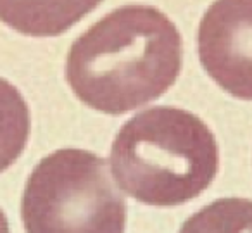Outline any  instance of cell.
Here are the masks:
<instances>
[{
  "instance_id": "cell-2",
  "label": "cell",
  "mask_w": 252,
  "mask_h": 233,
  "mask_svg": "<svg viewBox=\"0 0 252 233\" xmlns=\"http://www.w3.org/2000/svg\"><path fill=\"white\" fill-rule=\"evenodd\" d=\"M220 149L209 126L192 112L156 105L121 126L111 147L119 188L158 207L190 202L211 187Z\"/></svg>"
},
{
  "instance_id": "cell-4",
  "label": "cell",
  "mask_w": 252,
  "mask_h": 233,
  "mask_svg": "<svg viewBox=\"0 0 252 233\" xmlns=\"http://www.w3.org/2000/svg\"><path fill=\"white\" fill-rule=\"evenodd\" d=\"M197 52L216 85L252 100V0L213 2L200 19Z\"/></svg>"
},
{
  "instance_id": "cell-5",
  "label": "cell",
  "mask_w": 252,
  "mask_h": 233,
  "mask_svg": "<svg viewBox=\"0 0 252 233\" xmlns=\"http://www.w3.org/2000/svg\"><path fill=\"white\" fill-rule=\"evenodd\" d=\"M102 0H0V21L26 36H59Z\"/></svg>"
},
{
  "instance_id": "cell-1",
  "label": "cell",
  "mask_w": 252,
  "mask_h": 233,
  "mask_svg": "<svg viewBox=\"0 0 252 233\" xmlns=\"http://www.w3.org/2000/svg\"><path fill=\"white\" fill-rule=\"evenodd\" d=\"M176 25L152 5H123L71 45L66 80L88 107L125 114L164 95L182 71Z\"/></svg>"
},
{
  "instance_id": "cell-8",
  "label": "cell",
  "mask_w": 252,
  "mask_h": 233,
  "mask_svg": "<svg viewBox=\"0 0 252 233\" xmlns=\"http://www.w3.org/2000/svg\"><path fill=\"white\" fill-rule=\"evenodd\" d=\"M0 232H9V226H7V219H5L4 212L0 211Z\"/></svg>"
},
{
  "instance_id": "cell-3",
  "label": "cell",
  "mask_w": 252,
  "mask_h": 233,
  "mask_svg": "<svg viewBox=\"0 0 252 233\" xmlns=\"http://www.w3.org/2000/svg\"><path fill=\"white\" fill-rule=\"evenodd\" d=\"M30 233H121L126 200L107 161L83 149H59L32 171L21 199Z\"/></svg>"
},
{
  "instance_id": "cell-7",
  "label": "cell",
  "mask_w": 252,
  "mask_h": 233,
  "mask_svg": "<svg viewBox=\"0 0 252 233\" xmlns=\"http://www.w3.org/2000/svg\"><path fill=\"white\" fill-rule=\"evenodd\" d=\"M224 223L226 230H252V202L218 200L192 216L183 230H221Z\"/></svg>"
},
{
  "instance_id": "cell-6",
  "label": "cell",
  "mask_w": 252,
  "mask_h": 233,
  "mask_svg": "<svg viewBox=\"0 0 252 233\" xmlns=\"http://www.w3.org/2000/svg\"><path fill=\"white\" fill-rule=\"evenodd\" d=\"M32 132V116L21 92L0 78V173L11 167L25 150Z\"/></svg>"
}]
</instances>
